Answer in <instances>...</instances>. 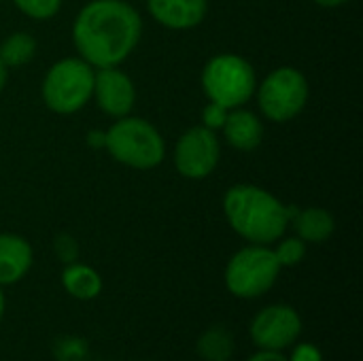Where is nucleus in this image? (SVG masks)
I'll return each mask as SVG.
<instances>
[{
	"instance_id": "obj_1",
	"label": "nucleus",
	"mask_w": 363,
	"mask_h": 361,
	"mask_svg": "<svg viewBox=\"0 0 363 361\" xmlns=\"http://www.w3.org/2000/svg\"><path fill=\"white\" fill-rule=\"evenodd\" d=\"M143 19L125 0H91L72 26V40L81 60L91 68L119 66L138 45Z\"/></svg>"
},
{
	"instance_id": "obj_2",
	"label": "nucleus",
	"mask_w": 363,
	"mask_h": 361,
	"mask_svg": "<svg viewBox=\"0 0 363 361\" xmlns=\"http://www.w3.org/2000/svg\"><path fill=\"white\" fill-rule=\"evenodd\" d=\"M223 213L232 230L251 245L277 243L289 221V209L257 185H234L223 196Z\"/></svg>"
},
{
	"instance_id": "obj_3",
	"label": "nucleus",
	"mask_w": 363,
	"mask_h": 361,
	"mask_svg": "<svg viewBox=\"0 0 363 361\" xmlns=\"http://www.w3.org/2000/svg\"><path fill=\"white\" fill-rule=\"evenodd\" d=\"M104 147L117 162L138 170L155 168L166 155L162 134L149 121L128 115L104 132Z\"/></svg>"
},
{
	"instance_id": "obj_4",
	"label": "nucleus",
	"mask_w": 363,
	"mask_h": 361,
	"mask_svg": "<svg viewBox=\"0 0 363 361\" xmlns=\"http://www.w3.org/2000/svg\"><path fill=\"white\" fill-rule=\"evenodd\" d=\"M202 87L211 102L232 111L242 106L255 91L257 79L253 66L234 53L211 57L202 70Z\"/></svg>"
},
{
	"instance_id": "obj_5",
	"label": "nucleus",
	"mask_w": 363,
	"mask_h": 361,
	"mask_svg": "<svg viewBox=\"0 0 363 361\" xmlns=\"http://www.w3.org/2000/svg\"><path fill=\"white\" fill-rule=\"evenodd\" d=\"M94 96V70L81 57L55 62L43 81L45 104L60 115L81 111Z\"/></svg>"
},
{
	"instance_id": "obj_6",
	"label": "nucleus",
	"mask_w": 363,
	"mask_h": 361,
	"mask_svg": "<svg viewBox=\"0 0 363 361\" xmlns=\"http://www.w3.org/2000/svg\"><path fill=\"white\" fill-rule=\"evenodd\" d=\"M281 274L274 249L268 245H249L234 253L225 268V287L232 296L253 300L272 289Z\"/></svg>"
},
{
	"instance_id": "obj_7",
	"label": "nucleus",
	"mask_w": 363,
	"mask_h": 361,
	"mask_svg": "<svg viewBox=\"0 0 363 361\" xmlns=\"http://www.w3.org/2000/svg\"><path fill=\"white\" fill-rule=\"evenodd\" d=\"M255 89L262 113L277 123L291 121L304 111L308 102V81L300 70L291 66L272 70Z\"/></svg>"
},
{
	"instance_id": "obj_8",
	"label": "nucleus",
	"mask_w": 363,
	"mask_h": 361,
	"mask_svg": "<svg viewBox=\"0 0 363 361\" xmlns=\"http://www.w3.org/2000/svg\"><path fill=\"white\" fill-rule=\"evenodd\" d=\"M251 340L262 351H285L296 345L302 334V319L296 309L287 304H272L262 309L251 321Z\"/></svg>"
},
{
	"instance_id": "obj_9",
	"label": "nucleus",
	"mask_w": 363,
	"mask_h": 361,
	"mask_svg": "<svg viewBox=\"0 0 363 361\" xmlns=\"http://www.w3.org/2000/svg\"><path fill=\"white\" fill-rule=\"evenodd\" d=\"M219 155H221V147L215 132L204 126H198V128H189L179 138L174 149V166L185 179L200 181L213 174Z\"/></svg>"
},
{
	"instance_id": "obj_10",
	"label": "nucleus",
	"mask_w": 363,
	"mask_h": 361,
	"mask_svg": "<svg viewBox=\"0 0 363 361\" xmlns=\"http://www.w3.org/2000/svg\"><path fill=\"white\" fill-rule=\"evenodd\" d=\"M94 98L106 115L119 119L130 115L136 100V89L132 79L117 70V66L98 68L94 72Z\"/></svg>"
},
{
	"instance_id": "obj_11",
	"label": "nucleus",
	"mask_w": 363,
	"mask_h": 361,
	"mask_svg": "<svg viewBox=\"0 0 363 361\" xmlns=\"http://www.w3.org/2000/svg\"><path fill=\"white\" fill-rule=\"evenodd\" d=\"M151 17L170 30H189L202 23L208 0H147Z\"/></svg>"
},
{
	"instance_id": "obj_12",
	"label": "nucleus",
	"mask_w": 363,
	"mask_h": 361,
	"mask_svg": "<svg viewBox=\"0 0 363 361\" xmlns=\"http://www.w3.org/2000/svg\"><path fill=\"white\" fill-rule=\"evenodd\" d=\"M32 247L17 234H0V287L21 281L32 266Z\"/></svg>"
},
{
	"instance_id": "obj_13",
	"label": "nucleus",
	"mask_w": 363,
	"mask_h": 361,
	"mask_svg": "<svg viewBox=\"0 0 363 361\" xmlns=\"http://www.w3.org/2000/svg\"><path fill=\"white\" fill-rule=\"evenodd\" d=\"M223 132L228 143L238 151H253L264 138V126L259 117L247 109H232L223 121Z\"/></svg>"
},
{
	"instance_id": "obj_14",
	"label": "nucleus",
	"mask_w": 363,
	"mask_h": 361,
	"mask_svg": "<svg viewBox=\"0 0 363 361\" xmlns=\"http://www.w3.org/2000/svg\"><path fill=\"white\" fill-rule=\"evenodd\" d=\"M291 221L296 226L298 238H302L304 243H325L336 230V221L332 213L319 206H311L304 211L298 209Z\"/></svg>"
},
{
	"instance_id": "obj_15",
	"label": "nucleus",
	"mask_w": 363,
	"mask_h": 361,
	"mask_svg": "<svg viewBox=\"0 0 363 361\" xmlns=\"http://www.w3.org/2000/svg\"><path fill=\"white\" fill-rule=\"evenodd\" d=\"M62 285L77 300H94L102 291L100 274L94 268L79 264V262L66 264V268L62 272Z\"/></svg>"
},
{
	"instance_id": "obj_16",
	"label": "nucleus",
	"mask_w": 363,
	"mask_h": 361,
	"mask_svg": "<svg viewBox=\"0 0 363 361\" xmlns=\"http://www.w3.org/2000/svg\"><path fill=\"white\" fill-rule=\"evenodd\" d=\"M196 351L204 361H230L236 351L234 334L225 326H211L198 338Z\"/></svg>"
},
{
	"instance_id": "obj_17",
	"label": "nucleus",
	"mask_w": 363,
	"mask_h": 361,
	"mask_svg": "<svg viewBox=\"0 0 363 361\" xmlns=\"http://www.w3.org/2000/svg\"><path fill=\"white\" fill-rule=\"evenodd\" d=\"M36 53V40L28 32H15L0 45V62L9 66H23Z\"/></svg>"
},
{
	"instance_id": "obj_18",
	"label": "nucleus",
	"mask_w": 363,
	"mask_h": 361,
	"mask_svg": "<svg viewBox=\"0 0 363 361\" xmlns=\"http://www.w3.org/2000/svg\"><path fill=\"white\" fill-rule=\"evenodd\" d=\"M274 255L283 266H298L304 257H306V243L302 238H285L277 249H274Z\"/></svg>"
},
{
	"instance_id": "obj_19",
	"label": "nucleus",
	"mask_w": 363,
	"mask_h": 361,
	"mask_svg": "<svg viewBox=\"0 0 363 361\" xmlns=\"http://www.w3.org/2000/svg\"><path fill=\"white\" fill-rule=\"evenodd\" d=\"M13 2L23 15L32 19H49L62 6V0H13Z\"/></svg>"
},
{
	"instance_id": "obj_20",
	"label": "nucleus",
	"mask_w": 363,
	"mask_h": 361,
	"mask_svg": "<svg viewBox=\"0 0 363 361\" xmlns=\"http://www.w3.org/2000/svg\"><path fill=\"white\" fill-rule=\"evenodd\" d=\"M85 343L77 338H64L55 347V357L60 361H83L85 357Z\"/></svg>"
},
{
	"instance_id": "obj_21",
	"label": "nucleus",
	"mask_w": 363,
	"mask_h": 361,
	"mask_svg": "<svg viewBox=\"0 0 363 361\" xmlns=\"http://www.w3.org/2000/svg\"><path fill=\"white\" fill-rule=\"evenodd\" d=\"M53 249H55V255H57L64 264H72V262H77V257H79V245H77V240H74L70 234H60V236H55Z\"/></svg>"
},
{
	"instance_id": "obj_22",
	"label": "nucleus",
	"mask_w": 363,
	"mask_h": 361,
	"mask_svg": "<svg viewBox=\"0 0 363 361\" xmlns=\"http://www.w3.org/2000/svg\"><path fill=\"white\" fill-rule=\"evenodd\" d=\"M225 117H228V109H223L221 104H215V102H208L202 111V121H204V128H208V130L223 128Z\"/></svg>"
},
{
	"instance_id": "obj_23",
	"label": "nucleus",
	"mask_w": 363,
	"mask_h": 361,
	"mask_svg": "<svg viewBox=\"0 0 363 361\" xmlns=\"http://www.w3.org/2000/svg\"><path fill=\"white\" fill-rule=\"evenodd\" d=\"M287 361H323V355H321L319 347H315L311 343H302V345H296V349L291 351Z\"/></svg>"
},
{
	"instance_id": "obj_24",
	"label": "nucleus",
	"mask_w": 363,
	"mask_h": 361,
	"mask_svg": "<svg viewBox=\"0 0 363 361\" xmlns=\"http://www.w3.org/2000/svg\"><path fill=\"white\" fill-rule=\"evenodd\" d=\"M247 361H287V357L281 351H257L255 355H251Z\"/></svg>"
},
{
	"instance_id": "obj_25",
	"label": "nucleus",
	"mask_w": 363,
	"mask_h": 361,
	"mask_svg": "<svg viewBox=\"0 0 363 361\" xmlns=\"http://www.w3.org/2000/svg\"><path fill=\"white\" fill-rule=\"evenodd\" d=\"M319 6H325V9H334V6H342L347 4L349 0H315Z\"/></svg>"
},
{
	"instance_id": "obj_26",
	"label": "nucleus",
	"mask_w": 363,
	"mask_h": 361,
	"mask_svg": "<svg viewBox=\"0 0 363 361\" xmlns=\"http://www.w3.org/2000/svg\"><path fill=\"white\" fill-rule=\"evenodd\" d=\"M87 138H89V145H102L104 147V132H91Z\"/></svg>"
},
{
	"instance_id": "obj_27",
	"label": "nucleus",
	"mask_w": 363,
	"mask_h": 361,
	"mask_svg": "<svg viewBox=\"0 0 363 361\" xmlns=\"http://www.w3.org/2000/svg\"><path fill=\"white\" fill-rule=\"evenodd\" d=\"M4 83H6V66H4V64L0 62V91H2Z\"/></svg>"
},
{
	"instance_id": "obj_28",
	"label": "nucleus",
	"mask_w": 363,
	"mask_h": 361,
	"mask_svg": "<svg viewBox=\"0 0 363 361\" xmlns=\"http://www.w3.org/2000/svg\"><path fill=\"white\" fill-rule=\"evenodd\" d=\"M2 315H4V294L0 289V319H2Z\"/></svg>"
}]
</instances>
